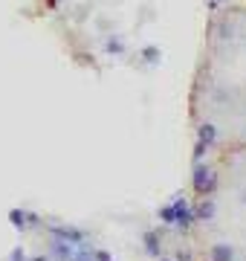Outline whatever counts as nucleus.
<instances>
[{"instance_id":"nucleus-1","label":"nucleus","mask_w":246,"mask_h":261,"mask_svg":"<svg viewBox=\"0 0 246 261\" xmlns=\"http://www.w3.org/2000/svg\"><path fill=\"white\" fill-rule=\"evenodd\" d=\"M191 166L246 145V0L208 6L189 87Z\"/></svg>"},{"instance_id":"nucleus-2","label":"nucleus","mask_w":246,"mask_h":261,"mask_svg":"<svg viewBox=\"0 0 246 261\" xmlns=\"http://www.w3.org/2000/svg\"><path fill=\"white\" fill-rule=\"evenodd\" d=\"M171 244L180 261H246V145L191 166Z\"/></svg>"},{"instance_id":"nucleus-3","label":"nucleus","mask_w":246,"mask_h":261,"mask_svg":"<svg viewBox=\"0 0 246 261\" xmlns=\"http://www.w3.org/2000/svg\"><path fill=\"white\" fill-rule=\"evenodd\" d=\"M208 6H218V3H229V0H206Z\"/></svg>"}]
</instances>
